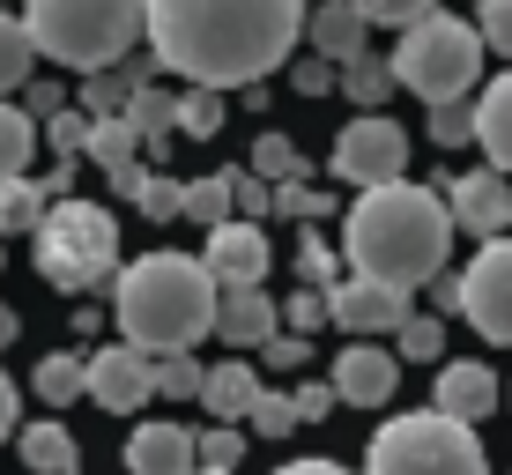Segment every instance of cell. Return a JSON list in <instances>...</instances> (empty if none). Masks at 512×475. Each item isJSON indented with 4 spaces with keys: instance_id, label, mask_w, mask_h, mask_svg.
<instances>
[{
    "instance_id": "cell-36",
    "label": "cell",
    "mask_w": 512,
    "mask_h": 475,
    "mask_svg": "<svg viewBox=\"0 0 512 475\" xmlns=\"http://www.w3.org/2000/svg\"><path fill=\"white\" fill-rule=\"evenodd\" d=\"M394 342H401V349H394V357H401V364H431V357H438V349H446V327H438V320H431V312H409V320H401V327H394Z\"/></svg>"
},
{
    "instance_id": "cell-19",
    "label": "cell",
    "mask_w": 512,
    "mask_h": 475,
    "mask_svg": "<svg viewBox=\"0 0 512 475\" xmlns=\"http://www.w3.org/2000/svg\"><path fill=\"white\" fill-rule=\"evenodd\" d=\"M82 156H97L104 179L127 193V186H134V171H141V134H134V119H127V112L90 119V142H82Z\"/></svg>"
},
{
    "instance_id": "cell-32",
    "label": "cell",
    "mask_w": 512,
    "mask_h": 475,
    "mask_svg": "<svg viewBox=\"0 0 512 475\" xmlns=\"http://www.w3.org/2000/svg\"><path fill=\"white\" fill-rule=\"evenodd\" d=\"M179 216H193L201 231H216L223 216H238L231 208V171H208V179H186V208Z\"/></svg>"
},
{
    "instance_id": "cell-6",
    "label": "cell",
    "mask_w": 512,
    "mask_h": 475,
    "mask_svg": "<svg viewBox=\"0 0 512 475\" xmlns=\"http://www.w3.org/2000/svg\"><path fill=\"white\" fill-rule=\"evenodd\" d=\"M386 67H394V82L416 90L423 104H453V97H468L475 82H483V38H475V23L431 8V15H416V23L401 30V45L386 52Z\"/></svg>"
},
{
    "instance_id": "cell-35",
    "label": "cell",
    "mask_w": 512,
    "mask_h": 475,
    "mask_svg": "<svg viewBox=\"0 0 512 475\" xmlns=\"http://www.w3.org/2000/svg\"><path fill=\"white\" fill-rule=\"evenodd\" d=\"M245 431H253V438H282V431H297V401L282 394V386H260L253 409H245Z\"/></svg>"
},
{
    "instance_id": "cell-10",
    "label": "cell",
    "mask_w": 512,
    "mask_h": 475,
    "mask_svg": "<svg viewBox=\"0 0 512 475\" xmlns=\"http://www.w3.org/2000/svg\"><path fill=\"white\" fill-rule=\"evenodd\" d=\"M82 394L97 401L104 416H134V409H149L156 401V357L149 349H134V342H104L82 357Z\"/></svg>"
},
{
    "instance_id": "cell-13",
    "label": "cell",
    "mask_w": 512,
    "mask_h": 475,
    "mask_svg": "<svg viewBox=\"0 0 512 475\" xmlns=\"http://www.w3.org/2000/svg\"><path fill=\"white\" fill-rule=\"evenodd\" d=\"M268 260H275V245H268V231H260L253 216H223L216 231H208V245H201V268L216 275L223 290L260 283V275H268Z\"/></svg>"
},
{
    "instance_id": "cell-18",
    "label": "cell",
    "mask_w": 512,
    "mask_h": 475,
    "mask_svg": "<svg viewBox=\"0 0 512 475\" xmlns=\"http://www.w3.org/2000/svg\"><path fill=\"white\" fill-rule=\"evenodd\" d=\"M186 468H193V431L186 424H164V416L134 424V438H127V475H186Z\"/></svg>"
},
{
    "instance_id": "cell-11",
    "label": "cell",
    "mask_w": 512,
    "mask_h": 475,
    "mask_svg": "<svg viewBox=\"0 0 512 475\" xmlns=\"http://www.w3.org/2000/svg\"><path fill=\"white\" fill-rule=\"evenodd\" d=\"M438 193H446V216L461 223L468 238H505L512 231V179L505 171H490V164L483 171H453Z\"/></svg>"
},
{
    "instance_id": "cell-27",
    "label": "cell",
    "mask_w": 512,
    "mask_h": 475,
    "mask_svg": "<svg viewBox=\"0 0 512 475\" xmlns=\"http://www.w3.org/2000/svg\"><path fill=\"white\" fill-rule=\"evenodd\" d=\"M30 67H38V45H30V30H23V15H8L0 8V97H15L30 82Z\"/></svg>"
},
{
    "instance_id": "cell-38",
    "label": "cell",
    "mask_w": 512,
    "mask_h": 475,
    "mask_svg": "<svg viewBox=\"0 0 512 475\" xmlns=\"http://www.w3.org/2000/svg\"><path fill=\"white\" fill-rule=\"evenodd\" d=\"M475 38H483V52L512 60V0H483V15H475Z\"/></svg>"
},
{
    "instance_id": "cell-14",
    "label": "cell",
    "mask_w": 512,
    "mask_h": 475,
    "mask_svg": "<svg viewBox=\"0 0 512 475\" xmlns=\"http://www.w3.org/2000/svg\"><path fill=\"white\" fill-rule=\"evenodd\" d=\"M327 320L342 334H394L409 320V290L372 283V275H349V283H327Z\"/></svg>"
},
{
    "instance_id": "cell-20",
    "label": "cell",
    "mask_w": 512,
    "mask_h": 475,
    "mask_svg": "<svg viewBox=\"0 0 512 475\" xmlns=\"http://www.w3.org/2000/svg\"><path fill=\"white\" fill-rule=\"evenodd\" d=\"M253 394H260V372L245 357H223V364L201 372V409L216 416V424H238V416L253 409Z\"/></svg>"
},
{
    "instance_id": "cell-1",
    "label": "cell",
    "mask_w": 512,
    "mask_h": 475,
    "mask_svg": "<svg viewBox=\"0 0 512 475\" xmlns=\"http://www.w3.org/2000/svg\"><path fill=\"white\" fill-rule=\"evenodd\" d=\"M156 60L201 90L268 82L305 38V0H141Z\"/></svg>"
},
{
    "instance_id": "cell-12",
    "label": "cell",
    "mask_w": 512,
    "mask_h": 475,
    "mask_svg": "<svg viewBox=\"0 0 512 475\" xmlns=\"http://www.w3.org/2000/svg\"><path fill=\"white\" fill-rule=\"evenodd\" d=\"M327 386H334V401H349V409H386L394 386H401V357H394V349H379L372 334H357V342L334 357Z\"/></svg>"
},
{
    "instance_id": "cell-30",
    "label": "cell",
    "mask_w": 512,
    "mask_h": 475,
    "mask_svg": "<svg viewBox=\"0 0 512 475\" xmlns=\"http://www.w3.org/2000/svg\"><path fill=\"white\" fill-rule=\"evenodd\" d=\"M30 149H38V119H30L23 104H8V97H0V179L30 171Z\"/></svg>"
},
{
    "instance_id": "cell-33",
    "label": "cell",
    "mask_w": 512,
    "mask_h": 475,
    "mask_svg": "<svg viewBox=\"0 0 512 475\" xmlns=\"http://www.w3.org/2000/svg\"><path fill=\"white\" fill-rule=\"evenodd\" d=\"M201 372H208L201 357L164 349V357H156V394H164V401H201Z\"/></svg>"
},
{
    "instance_id": "cell-7",
    "label": "cell",
    "mask_w": 512,
    "mask_h": 475,
    "mask_svg": "<svg viewBox=\"0 0 512 475\" xmlns=\"http://www.w3.org/2000/svg\"><path fill=\"white\" fill-rule=\"evenodd\" d=\"M30 253H38V275L52 290H97L104 275H119V223L112 208L60 193L45 208V223L30 231Z\"/></svg>"
},
{
    "instance_id": "cell-34",
    "label": "cell",
    "mask_w": 512,
    "mask_h": 475,
    "mask_svg": "<svg viewBox=\"0 0 512 475\" xmlns=\"http://www.w3.org/2000/svg\"><path fill=\"white\" fill-rule=\"evenodd\" d=\"M245 438H253V431H238V424L193 431V468H238L245 461Z\"/></svg>"
},
{
    "instance_id": "cell-40",
    "label": "cell",
    "mask_w": 512,
    "mask_h": 475,
    "mask_svg": "<svg viewBox=\"0 0 512 475\" xmlns=\"http://www.w3.org/2000/svg\"><path fill=\"white\" fill-rule=\"evenodd\" d=\"M334 82H342V67H334V60H320V52L290 60V90H297V97H327Z\"/></svg>"
},
{
    "instance_id": "cell-51",
    "label": "cell",
    "mask_w": 512,
    "mask_h": 475,
    "mask_svg": "<svg viewBox=\"0 0 512 475\" xmlns=\"http://www.w3.org/2000/svg\"><path fill=\"white\" fill-rule=\"evenodd\" d=\"M15 334H23V320H15V305H0V349H8Z\"/></svg>"
},
{
    "instance_id": "cell-46",
    "label": "cell",
    "mask_w": 512,
    "mask_h": 475,
    "mask_svg": "<svg viewBox=\"0 0 512 475\" xmlns=\"http://www.w3.org/2000/svg\"><path fill=\"white\" fill-rule=\"evenodd\" d=\"M290 401H297V424H320V416L334 409V386L327 379H305V386H290Z\"/></svg>"
},
{
    "instance_id": "cell-26",
    "label": "cell",
    "mask_w": 512,
    "mask_h": 475,
    "mask_svg": "<svg viewBox=\"0 0 512 475\" xmlns=\"http://www.w3.org/2000/svg\"><path fill=\"white\" fill-rule=\"evenodd\" d=\"M223 119H231V90H201V82H193L179 97V119H171V127H179L186 142H216Z\"/></svg>"
},
{
    "instance_id": "cell-31",
    "label": "cell",
    "mask_w": 512,
    "mask_h": 475,
    "mask_svg": "<svg viewBox=\"0 0 512 475\" xmlns=\"http://www.w3.org/2000/svg\"><path fill=\"white\" fill-rule=\"evenodd\" d=\"M245 171H260L268 186H290V179H312V164H305V149L297 142H282V134H260L253 142V164Z\"/></svg>"
},
{
    "instance_id": "cell-4",
    "label": "cell",
    "mask_w": 512,
    "mask_h": 475,
    "mask_svg": "<svg viewBox=\"0 0 512 475\" xmlns=\"http://www.w3.org/2000/svg\"><path fill=\"white\" fill-rule=\"evenodd\" d=\"M23 30L38 45V60H60L75 75L119 67L149 30L141 0H23Z\"/></svg>"
},
{
    "instance_id": "cell-24",
    "label": "cell",
    "mask_w": 512,
    "mask_h": 475,
    "mask_svg": "<svg viewBox=\"0 0 512 475\" xmlns=\"http://www.w3.org/2000/svg\"><path fill=\"white\" fill-rule=\"evenodd\" d=\"M45 208H52V193L38 186V179H0V238H30L45 223Z\"/></svg>"
},
{
    "instance_id": "cell-53",
    "label": "cell",
    "mask_w": 512,
    "mask_h": 475,
    "mask_svg": "<svg viewBox=\"0 0 512 475\" xmlns=\"http://www.w3.org/2000/svg\"><path fill=\"white\" fill-rule=\"evenodd\" d=\"M505 401H512V386H505Z\"/></svg>"
},
{
    "instance_id": "cell-9",
    "label": "cell",
    "mask_w": 512,
    "mask_h": 475,
    "mask_svg": "<svg viewBox=\"0 0 512 475\" xmlns=\"http://www.w3.org/2000/svg\"><path fill=\"white\" fill-rule=\"evenodd\" d=\"M461 320L483 334V342L512 349V238H483V253L461 268Z\"/></svg>"
},
{
    "instance_id": "cell-25",
    "label": "cell",
    "mask_w": 512,
    "mask_h": 475,
    "mask_svg": "<svg viewBox=\"0 0 512 475\" xmlns=\"http://www.w3.org/2000/svg\"><path fill=\"white\" fill-rule=\"evenodd\" d=\"M82 349H60V357H38V372H30V386H38L45 409H75L82 401Z\"/></svg>"
},
{
    "instance_id": "cell-5",
    "label": "cell",
    "mask_w": 512,
    "mask_h": 475,
    "mask_svg": "<svg viewBox=\"0 0 512 475\" xmlns=\"http://www.w3.org/2000/svg\"><path fill=\"white\" fill-rule=\"evenodd\" d=\"M364 475H490V453L475 424L446 409H401L364 446Z\"/></svg>"
},
{
    "instance_id": "cell-42",
    "label": "cell",
    "mask_w": 512,
    "mask_h": 475,
    "mask_svg": "<svg viewBox=\"0 0 512 475\" xmlns=\"http://www.w3.org/2000/svg\"><path fill=\"white\" fill-rule=\"evenodd\" d=\"M231 208H238V216H268V208H275V186L268 179H260V171H231Z\"/></svg>"
},
{
    "instance_id": "cell-39",
    "label": "cell",
    "mask_w": 512,
    "mask_h": 475,
    "mask_svg": "<svg viewBox=\"0 0 512 475\" xmlns=\"http://www.w3.org/2000/svg\"><path fill=\"white\" fill-rule=\"evenodd\" d=\"M45 134H52L60 156H82V142H90V112H82V104H60V112L45 119Z\"/></svg>"
},
{
    "instance_id": "cell-16",
    "label": "cell",
    "mask_w": 512,
    "mask_h": 475,
    "mask_svg": "<svg viewBox=\"0 0 512 475\" xmlns=\"http://www.w3.org/2000/svg\"><path fill=\"white\" fill-rule=\"evenodd\" d=\"M275 327H282V305H275V297L260 290V283L223 290V297H216V334H223L231 349H260Z\"/></svg>"
},
{
    "instance_id": "cell-48",
    "label": "cell",
    "mask_w": 512,
    "mask_h": 475,
    "mask_svg": "<svg viewBox=\"0 0 512 475\" xmlns=\"http://www.w3.org/2000/svg\"><path fill=\"white\" fill-rule=\"evenodd\" d=\"M60 104H67V97H60V82H23V112H30V119H52Z\"/></svg>"
},
{
    "instance_id": "cell-52",
    "label": "cell",
    "mask_w": 512,
    "mask_h": 475,
    "mask_svg": "<svg viewBox=\"0 0 512 475\" xmlns=\"http://www.w3.org/2000/svg\"><path fill=\"white\" fill-rule=\"evenodd\" d=\"M186 475H231V468H186Z\"/></svg>"
},
{
    "instance_id": "cell-17",
    "label": "cell",
    "mask_w": 512,
    "mask_h": 475,
    "mask_svg": "<svg viewBox=\"0 0 512 475\" xmlns=\"http://www.w3.org/2000/svg\"><path fill=\"white\" fill-rule=\"evenodd\" d=\"M364 38H372V23L357 15V0H320V8H305V45L320 52V60L349 67L364 52Z\"/></svg>"
},
{
    "instance_id": "cell-28",
    "label": "cell",
    "mask_w": 512,
    "mask_h": 475,
    "mask_svg": "<svg viewBox=\"0 0 512 475\" xmlns=\"http://www.w3.org/2000/svg\"><path fill=\"white\" fill-rule=\"evenodd\" d=\"M127 193H134V208H141L149 223H171V216L186 208V179H171V171H156V164H141Z\"/></svg>"
},
{
    "instance_id": "cell-43",
    "label": "cell",
    "mask_w": 512,
    "mask_h": 475,
    "mask_svg": "<svg viewBox=\"0 0 512 475\" xmlns=\"http://www.w3.org/2000/svg\"><path fill=\"white\" fill-rule=\"evenodd\" d=\"M438 0H357V15L364 23H394V30H409L416 15H431Z\"/></svg>"
},
{
    "instance_id": "cell-47",
    "label": "cell",
    "mask_w": 512,
    "mask_h": 475,
    "mask_svg": "<svg viewBox=\"0 0 512 475\" xmlns=\"http://www.w3.org/2000/svg\"><path fill=\"white\" fill-rule=\"evenodd\" d=\"M297 275L327 290V275H334V253H327V238H305V245H297Z\"/></svg>"
},
{
    "instance_id": "cell-44",
    "label": "cell",
    "mask_w": 512,
    "mask_h": 475,
    "mask_svg": "<svg viewBox=\"0 0 512 475\" xmlns=\"http://www.w3.org/2000/svg\"><path fill=\"white\" fill-rule=\"evenodd\" d=\"M312 357V342H305V334H268V342H260V364H268V372H297V364H305Z\"/></svg>"
},
{
    "instance_id": "cell-3",
    "label": "cell",
    "mask_w": 512,
    "mask_h": 475,
    "mask_svg": "<svg viewBox=\"0 0 512 475\" xmlns=\"http://www.w3.org/2000/svg\"><path fill=\"white\" fill-rule=\"evenodd\" d=\"M216 297H223V283L193 253H141V260L119 268V283H112L119 342L149 349V357L193 349L201 334H216Z\"/></svg>"
},
{
    "instance_id": "cell-21",
    "label": "cell",
    "mask_w": 512,
    "mask_h": 475,
    "mask_svg": "<svg viewBox=\"0 0 512 475\" xmlns=\"http://www.w3.org/2000/svg\"><path fill=\"white\" fill-rule=\"evenodd\" d=\"M23 468L30 475H82V446H75V431L60 424V416H38V424H23Z\"/></svg>"
},
{
    "instance_id": "cell-29",
    "label": "cell",
    "mask_w": 512,
    "mask_h": 475,
    "mask_svg": "<svg viewBox=\"0 0 512 475\" xmlns=\"http://www.w3.org/2000/svg\"><path fill=\"white\" fill-rule=\"evenodd\" d=\"M386 90H394V67H386L379 52H357V60L342 67V97L357 104V112H379Z\"/></svg>"
},
{
    "instance_id": "cell-37",
    "label": "cell",
    "mask_w": 512,
    "mask_h": 475,
    "mask_svg": "<svg viewBox=\"0 0 512 475\" xmlns=\"http://www.w3.org/2000/svg\"><path fill=\"white\" fill-rule=\"evenodd\" d=\"M431 142H438V149H461V142H475V112H468L461 97H453V104H431Z\"/></svg>"
},
{
    "instance_id": "cell-22",
    "label": "cell",
    "mask_w": 512,
    "mask_h": 475,
    "mask_svg": "<svg viewBox=\"0 0 512 475\" xmlns=\"http://www.w3.org/2000/svg\"><path fill=\"white\" fill-rule=\"evenodd\" d=\"M475 142H483L490 171H505V179H512V67L475 97Z\"/></svg>"
},
{
    "instance_id": "cell-49",
    "label": "cell",
    "mask_w": 512,
    "mask_h": 475,
    "mask_svg": "<svg viewBox=\"0 0 512 475\" xmlns=\"http://www.w3.org/2000/svg\"><path fill=\"white\" fill-rule=\"evenodd\" d=\"M8 438H15V379L0 372V446H8Z\"/></svg>"
},
{
    "instance_id": "cell-23",
    "label": "cell",
    "mask_w": 512,
    "mask_h": 475,
    "mask_svg": "<svg viewBox=\"0 0 512 475\" xmlns=\"http://www.w3.org/2000/svg\"><path fill=\"white\" fill-rule=\"evenodd\" d=\"M127 119H134L141 149H156V156H164V149H171V134H179V127H171V119H179V97H171V90H156V82H141V90L127 97Z\"/></svg>"
},
{
    "instance_id": "cell-45",
    "label": "cell",
    "mask_w": 512,
    "mask_h": 475,
    "mask_svg": "<svg viewBox=\"0 0 512 475\" xmlns=\"http://www.w3.org/2000/svg\"><path fill=\"white\" fill-rule=\"evenodd\" d=\"M327 193L320 186H305V179H290V186H275V216H327Z\"/></svg>"
},
{
    "instance_id": "cell-15",
    "label": "cell",
    "mask_w": 512,
    "mask_h": 475,
    "mask_svg": "<svg viewBox=\"0 0 512 475\" xmlns=\"http://www.w3.org/2000/svg\"><path fill=\"white\" fill-rule=\"evenodd\" d=\"M498 401H505V386L490 364H438V394H431V409H446V416H461V424H483V416H498Z\"/></svg>"
},
{
    "instance_id": "cell-41",
    "label": "cell",
    "mask_w": 512,
    "mask_h": 475,
    "mask_svg": "<svg viewBox=\"0 0 512 475\" xmlns=\"http://www.w3.org/2000/svg\"><path fill=\"white\" fill-rule=\"evenodd\" d=\"M282 320H290V334H312V327L327 320V290H320V283L290 290V297H282Z\"/></svg>"
},
{
    "instance_id": "cell-8",
    "label": "cell",
    "mask_w": 512,
    "mask_h": 475,
    "mask_svg": "<svg viewBox=\"0 0 512 475\" xmlns=\"http://www.w3.org/2000/svg\"><path fill=\"white\" fill-rule=\"evenodd\" d=\"M334 179H349V186L409 179V134H401V119H386V112L349 119V127L334 134Z\"/></svg>"
},
{
    "instance_id": "cell-50",
    "label": "cell",
    "mask_w": 512,
    "mask_h": 475,
    "mask_svg": "<svg viewBox=\"0 0 512 475\" xmlns=\"http://www.w3.org/2000/svg\"><path fill=\"white\" fill-rule=\"evenodd\" d=\"M275 475H349L342 461H320V453H312V461H290V468H275Z\"/></svg>"
},
{
    "instance_id": "cell-2",
    "label": "cell",
    "mask_w": 512,
    "mask_h": 475,
    "mask_svg": "<svg viewBox=\"0 0 512 475\" xmlns=\"http://www.w3.org/2000/svg\"><path fill=\"white\" fill-rule=\"evenodd\" d=\"M446 245H453V216H446V193L416 186V179H386V186H357L342 216V253L357 275L394 290H423L438 268H446Z\"/></svg>"
}]
</instances>
